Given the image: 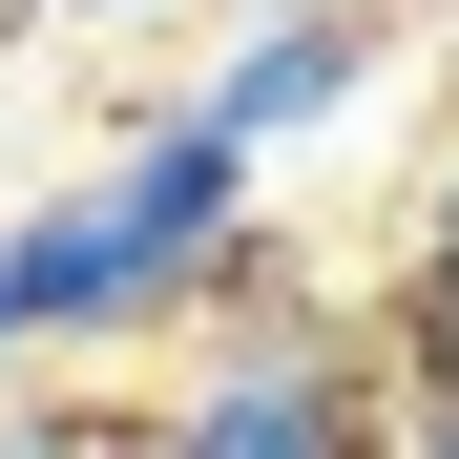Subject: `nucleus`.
Returning a JSON list of instances; mask_svg holds the SVG:
<instances>
[{
	"label": "nucleus",
	"instance_id": "1a4fd4ad",
	"mask_svg": "<svg viewBox=\"0 0 459 459\" xmlns=\"http://www.w3.org/2000/svg\"><path fill=\"white\" fill-rule=\"evenodd\" d=\"M63 22H168V0H63Z\"/></svg>",
	"mask_w": 459,
	"mask_h": 459
},
{
	"label": "nucleus",
	"instance_id": "6e6552de",
	"mask_svg": "<svg viewBox=\"0 0 459 459\" xmlns=\"http://www.w3.org/2000/svg\"><path fill=\"white\" fill-rule=\"evenodd\" d=\"M397 459H459V397H418V418H397Z\"/></svg>",
	"mask_w": 459,
	"mask_h": 459
},
{
	"label": "nucleus",
	"instance_id": "423d86ee",
	"mask_svg": "<svg viewBox=\"0 0 459 459\" xmlns=\"http://www.w3.org/2000/svg\"><path fill=\"white\" fill-rule=\"evenodd\" d=\"M397 272H459V146L418 168V251H397Z\"/></svg>",
	"mask_w": 459,
	"mask_h": 459
},
{
	"label": "nucleus",
	"instance_id": "39448f33",
	"mask_svg": "<svg viewBox=\"0 0 459 459\" xmlns=\"http://www.w3.org/2000/svg\"><path fill=\"white\" fill-rule=\"evenodd\" d=\"M22 459H168V418H105V397H0Z\"/></svg>",
	"mask_w": 459,
	"mask_h": 459
},
{
	"label": "nucleus",
	"instance_id": "f257e3e1",
	"mask_svg": "<svg viewBox=\"0 0 459 459\" xmlns=\"http://www.w3.org/2000/svg\"><path fill=\"white\" fill-rule=\"evenodd\" d=\"M251 230H272V168H251V146H209L188 105H168V126H105L84 168L0 230V251H22V314H42V376L188 334V314H209V272L251 251Z\"/></svg>",
	"mask_w": 459,
	"mask_h": 459
},
{
	"label": "nucleus",
	"instance_id": "7ed1b4c3",
	"mask_svg": "<svg viewBox=\"0 0 459 459\" xmlns=\"http://www.w3.org/2000/svg\"><path fill=\"white\" fill-rule=\"evenodd\" d=\"M376 0H230V42H209V84H188V126L209 146H251V168H292V146H334L355 105H376Z\"/></svg>",
	"mask_w": 459,
	"mask_h": 459
},
{
	"label": "nucleus",
	"instance_id": "f03ea898",
	"mask_svg": "<svg viewBox=\"0 0 459 459\" xmlns=\"http://www.w3.org/2000/svg\"><path fill=\"white\" fill-rule=\"evenodd\" d=\"M168 459H397V355L376 334H272V355H188L168 397Z\"/></svg>",
	"mask_w": 459,
	"mask_h": 459
},
{
	"label": "nucleus",
	"instance_id": "0eeeda50",
	"mask_svg": "<svg viewBox=\"0 0 459 459\" xmlns=\"http://www.w3.org/2000/svg\"><path fill=\"white\" fill-rule=\"evenodd\" d=\"M0 397H42V314H22V251H0Z\"/></svg>",
	"mask_w": 459,
	"mask_h": 459
},
{
	"label": "nucleus",
	"instance_id": "20e7f679",
	"mask_svg": "<svg viewBox=\"0 0 459 459\" xmlns=\"http://www.w3.org/2000/svg\"><path fill=\"white\" fill-rule=\"evenodd\" d=\"M376 355H397V397H459V272H397V292H376Z\"/></svg>",
	"mask_w": 459,
	"mask_h": 459
},
{
	"label": "nucleus",
	"instance_id": "9d476101",
	"mask_svg": "<svg viewBox=\"0 0 459 459\" xmlns=\"http://www.w3.org/2000/svg\"><path fill=\"white\" fill-rule=\"evenodd\" d=\"M0 459H22V438H0Z\"/></svg>",
	"mask_w": 459,
	"mask_h": 459
}]
</instances>
